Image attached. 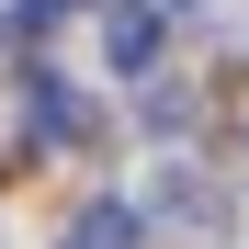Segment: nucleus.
<instances>
[{
  "label": "nucleus",
  "mask_w": 249,
  "mask_h": 249,
  "mask_svg": "<svg viewBox=\"0 0 249 249\" xmlns=\"http://www.w3.org/2000/svg\"><path fill=\"white\" fill-rule=\"evenodd\" d=\"M23 124H34L46 147H79V136H91V102H79L68 79H34V91H23Z\"/></svg>",
  "instance_id": "obj_1"
},
{
  "label": "nucleus",
  "mask_w": 249,
  "mask_h": 249,
  "mask_svg": "<svg viewBox=\"0 0 249 249\" xmlns=\"http://www.w3.org/2000/svg\"><path fill=\"white\" fill-rule=\"evenodd\" d=\"M102 46H113V68H136V79H147V57H159V12H147V0H113Z\"/></svg>",
  "instance_id": "obj_2"
},
{
  "label": "nucleus",
  "mask_w": 249,
  "mask_h": 249,
  "mask_svg": "<svg viewBox=\"0 0 249 249\" xmlns=\"http://www.w3.org/2000/svg\"><path fill=\"white\" fill-rule=\"evenodd\" d=\"M68 249H136V204H91L68 227Z\"/></svg>",
  "instance_id": "obj_3"
}]
</instances>
